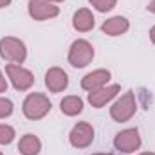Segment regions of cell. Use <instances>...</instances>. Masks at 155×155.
<instances>
[{
  "label": "cell",
  "mask_w": 155,
  "mask_h": 155,
  "mask_svg": "<svg viewBox=\"0 0 155 155\" xmlns=\"http://www.w3.org/2000/svg\"><path fill=\"white\" fill-rule=\"evenodd\" d=\"M119 90H121V87L119 85H108V87H101V88H97V90H94V92H88V103L94 107V108H101V107H105L110 99H114L117 94H119Z\"/></svg>",
  "instance_id": "obj_10"
},
{
  "label": "cell",
  "mask_w": 155,
  "mask_h": 155,
  "mask_svg": "<svg viewBox=\"0 0 155 155\" xmlns=\"http://www.w3.org/2000/svg\"><path fill=\"white\" fill-rule=\"evenodd\" d=\"M69 141L74 148H87L94 141V128L88 123H78L69 134Z\"/></svg>",
  "instance_id": "obj_7"
},
{
  "label": "cell",
  "mask_w": 155,
  "mask_h": 155,
  "mask_svg": "<svg viewBox=\"0 0 155 155\" xmlns=\"http://www.w3.org/2000/svg\"><path fill=\"white\" fill-rule=\"evenodd\" d=\"M69 85V76L63 69L60 67H52L45 72V87L49 88V92L58 94L61 90H65Z\"/></svg>",
  "instance_id": "obj_9"
},
{
  "label": "cell",
  "mask_w": 155,
  "mask_h": 155,
  "mask_svg": "<svg viewBox=\"0 0 155 155\" xmlns=\"http://www.w3.org/2000/svg\"><path fill=\"white\" fill-rule=\"evenodd\" d=\"M15 139V128L9 124H0V144H11Z\"/></svg>",
  "instance_id": "obj_16"
},
{
  "label": "cell",
  "mask_w": 155,
  "mask_h": 155,
  "mask_svg": "<svg viewBox=\"0 0 155 155\" xmlns=\"http://www.w3.org/2000/svg\"><path fill=\"white\" fill-rule=\"evenodd\" d=\"M108 79H110V72L107 69H97V71L88 72L87 76L81 79V87L85 90H88V92H94V90L105 87L108 83Z\"/></svg>",
  "instance_id": "obj_11"
},
{
  "label": "cell",
  "mask_w": 155,
  "mask_h": 155,
  "mask_svg": "<svg viewBox=\"0 0 155 155\" xmlns=\"http://www.w3.org/2000/svg\"><path fill=\"white\" fill-rule=\"evenodd\" d=\"M5 90H7V81H5V78L2 76V72H0V94L5 92Z\"/></svg>",
  "instance_id": "obj_19"
},
{
  "label": "cell",
  "mask_w": 155,
  "mask_h": 155,
  "mask_svg": "<svg viewBox=\"0 0 155 155\" xmlns=\"http://www.w3.org/2000/svg\"><path fill=\"white\" fill-rule=\"evenodd\" d=\"M60 110H61V114H65L69 117L78 116V114L83 112V99L79 96H67V97L61 99Z\"/></svg>",
  "instance_id": "obj_14"
},
{
  "label": "cell",
  "mask_w": 155,
  "mask_h": 155,
  "mask_svg": "<svg viewBox=\"0 0 155 155\" xmlns=\"http://www.w3.org/2000/svg\"><path fill=\"white\" fill-rule=\"evenodd\" d=\"M135 112H137V103H135V96H134L132 90L124 92L116 103L110 107V116H112V119L117 121V123H126V121H130Z\"/></svg>",
  "instance_id": "obj_2"
},
{
  "label": "cell",
  "mask_w": 155,
  "mask_h": 155,
  "mask_svg": "<svg viewBox=\"0 0 155 155\" xmlns=\"http://www.w3.org/2000/svg\"><path fill=\"white\" fill-rule=\"evenodd\" d=\"M38 2H49V4H54V2H63V0H38Z\"/></svg>",
  "instance_id": "obj_23"
},
{
  "label": "cell",
  "mask_w": 155,
  "mask_h": 155,
  "mask_svg": "<svg viewBox=\"0 0 155 155\" xmlns=\"http://www.w3.org/2000/svg\"><path fill=\"white\" fill-rule=\"evenodd\" d=\"M13 114V103L5 97H0V119H5Z\"/></svg>",
  "instance_id": "obj_18"
},
{
  "label": "cell",
  "mask_w": 155,
  "mask_h": 155,
  "mask_svg": "<svg viewBox=\"0 0 155 155\" xmlns=\"http://www.w3.org/2000/svg\"><path fill=\"white\" fill-rule=\"evenodd\" d=\"M0 54L11 63H24L27 58V49L22 40L15 36H5L0 40Z\"/></svg>",
  "instance_id": "obj_3"
},
{
  "label": "cell",
  "mask_w": 155,
  "mask_h": 155,
  "mask_svg": "<svg viewBox=\"0 0 155 155\" xmlns=\"http://www.w3.org/2000/svg\"><path fill=\"white\" fill-rule=\"evenodd\" d=\"M29 15L31 18L43 22L49 18H54L60 15V7L49 2H38V0H29Z\"/></svg>",
  "instance_id": "obj_8"
},
{
  "label": "cell",
  "mask_w": 155,
  "mask_h": 155,
  "mask_svg": "<svg viewBox=\"0 0 155 155\" xmlns=\"http://www.w3.org/2000/svg\"><path fill=\"white\" fill-rule=\"evenodd\" d=\"M99 13H107V11H112L116 7L117 0H88Z\"/></svg>",
  "instance_id": "obj_17"
},
{
  "label": "cell",
  "mask_w": 155,
  "mask_h": 155,
  "mask_svg": "<svg viewBox=\"0 0 155 155\" xmlns=\"http://www.w3.org/2000/svg\"><path fill=\"white\" fill-rule=\"evenodd\" d=\"M146 9H148L150 13H155V0H152V2H150V4L146 5Z\"/></svg>",
  "instance_id": "obj_20"
},
{
  "label": "cell",
  "mask_w": 155,
  "mask_h": 155,
  "mask_svg": "<svg viewBox=\"0 0 155 155\" xmlns=\"http://www.w3.org/2000/svg\"><path fill=\"white\" fill-rule=\"evenodd\" d=\"M40 150H41V143L33 134H25L18 143V152L22 155H38Z\"/></svg>",
  "instance_id": "obj_15"
},
{
  "label": "cell",
  "mask_w": 155,
  "mask_h": 155,
  "mask_svg": "<svg viewBox=\"0 0 155 155\" xmlns=\"http://www.w3.org/2000/svg\"><path fill=\"white\" fill-rule=\"evenodd\" d=\"M150 40H152V43L155 45V25L150 29Z\"/></svg>",
  "instance_id": "obj_21"
},
{
  "label": "cell",
  "mask_w": 155,
  "mask_h": 155,
  "mask_svg": "<svg viewBox=\"0 0 155 155\" xmlns=\"http://www.w3.org/2000/svg\"><path fill=\"white\" fill-rule=\"evenodd\" d=\"M0 155H4V153H2V152H0Z\"/></svg>",
  "instance_id": "obj_26"
},
{
  "label": "cell",
  "mask_w": 155,
  "mask_h": 155,
  "mask_svg": "<svg viewBox=\"0 0 155 155\" xmlns=\"http://www.w3.org/2000/svg\"><path fill=\"white\" fill-rule=\"evenodd\" d=\"M51 101L47 96L38 94V92H33L29 94L25 99H24V105H22V110H24V116L31 121H38L41 117H45L51 112Z\"/></svg>",
  "instance_id": "obj_1"
},
{
  "label": "cell",
  "mask_w": 155,
  "mask_h": 155,
  "mask_svg": "<svg viewBox=\"0 0 155 155\" xmlns=\"http://www.w3.org/2000/svg\"><path fill=\"white\" fill-rule=\"evenodd\" d=\"M130 29V22L124 18V16H112L108 18L103 25H101V31L108 36H119V35H124L126 31Z\"/></svg>",
  "instance_id": "obj_12"
},
{
  "label": "cell",
  "mask_w": 155,
  "mask_h": 155,
  "mask_svg": "<svg viewBox=\"0 0 155 155\" xmlns=\"http://www.w3.org/2000/svg\"><path fill=\"white\" fill-rule=\"evenodd\" d=\"M94 60V47L87 40H76L72 41L69 49V63L74 69H83Z\"/></svg>",
  "instance_id": "obj_4"
},
{
  "label": "cell",
  "mask_w": 155,
  "mask_h": 155,
  "mask_svg": "<svg viewBox=\"0 0 155 155\" xmlns=\"http://www.w3.org/2000/svg\"><path fill=\"white\" fill-rule=\"evenodd\" d=\"M92 155H110V153H92Z\"/></svg>",
  "instance_id": "obj_25"
},
{
  "label": "cell",
  "mask_w": 155,
  "mask_h": 155,
  "mask_svg": "<svg viewBox=\"0 0 155 155\" xmlns=\"http://www.w3.org/2000/svg\"><path fill=\"white\" fill-rule=\"evenodd\" d=\"M72 25L74 29L79 33H88L94 29V15L87 9V7H81L78 9L72 16Z\"/></svg>",
  "instance_id": "obj_13"
},
{
  "label": "cell",
  "mask_w": 155,
  "mask_h": 155,
  "mask_svg": "<svg viewBox=\"0 0 155 155\" xmlns=\"http://www.w3.org/2000/svg\"><path fill=\"white\" fill-rule=\"evenodd\" d=\"M5 72H7L9 79H11L13 87H15L16 90H20V92L29 90V88L33 87V83H35V76H33V72L27 71V69H24L22 65L9 63V65H5Z\"/></svg>",
  "instance_id": "obj_5"
},
{
  "label": "cell",
  "mask_w": 155,
  "mask_h": 155,
  "mask_svg": "<svg viewBox=\"0 0 155 155\" xmlns=\"http://www.w3.org/2000/svg\"><path fill=\"white\" fill-rule=\"evenodd\" d=\"M139 155H155V153H152V152H144V153H139Z\"/></svg>",
  "instance_id": "obj_24"
},
{
  "label": "cell",
  "mask_w": 155,
  "mask_h": 155,
  "mask_svg": "<svg viewBox=\"0 0 155 155\" xmlns=\"http://www.w3.org/2000/svg\"><path fill=\"white\" fill-rule=\"evenodd\" d=\"M9 4H11V0H0V9L2 7H7Z\"/></svg>",
  "instance_id": "obj_22"
},
{
  "label": "cell",
  "mask_w": 155,
  "mask_h": 155,
  "mask_svg": "<svg viewBox=\"0 0 155 155\" xmlns=\"http://www.w3.org/2000/svg\"><path fill=\"white\" fill-rule=\"evenodd\" d=\"M114 146H116V150L123 152V153H134L135 150H139L141 137H139L137 128H128V130L119 132L114 139Z\"/></svg>",
  "instance_id": "obj_6"
}]
</instances>
